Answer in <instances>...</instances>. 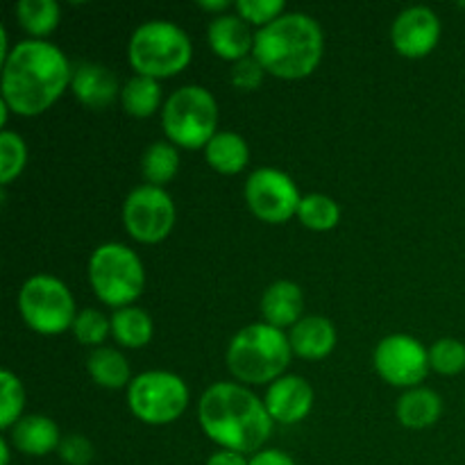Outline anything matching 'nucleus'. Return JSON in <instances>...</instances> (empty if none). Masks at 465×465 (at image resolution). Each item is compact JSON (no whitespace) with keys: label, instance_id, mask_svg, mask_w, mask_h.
<instances>
[{"label":"nucleus","instance_id":"obj_1","mask_svg":"<svg viewBox=\"0 0 465 465\" xmlns=\"http://www.w3.org/2000/svg\"><path fill=\"white\" fill-rule=\"evenodd\" d=\"M71 82V66L57 45L21 41L9 50L3 68V100L21 116L45 112Z\"/></svg>","mask_w":465,"mask_h":465},{"label":"nucleus","instance_id":"obj_2","mask_svg":"<svg viewBox=\"0 0 465 465\" xmlns=\"http://www.w3.org/2000/svg\"><path fill=\"white\" fill-rule=\"evenodd\" d=\"M200 425L213 443L232 452H257L272 431V418L266 404L236 384L209 386L200 400Z\"/></svg>","mask_w":465,"mask_h":465},{"label":"nucleus","instance_id":"obj_3","mask_svg":"<svg viewBox=\"0 0 465 465\" xmlns=\"http://www.w3.org/2000/svg\"><path fill=\"white\" fill-rule=\"evenodd\" d=\"M254 57L282 80L307 77L322 57L321 25L307 14H282L254 35Z\"/></svg>","mask_w":465,"mask_h":465},{"label":"nucleus","instance_id":"obj_4","mask_svg":"<svg viewBox=\"0 0 465 465\" xmlns=\"http://www.w3.org/2000/svg\"><path fill=\"white\" fill-rule=\"evenodd\" d=\"M291 361V341L268 322L248 325L232 339L227 366L232 375L248 384H266L277 380Z\"/></svg>","mask_w":465,"mask_h":465},{"label":"nucleus","instance_id":"obj_5","mask_svg":"<svg viewBox=\"0 0 465 465\" xmlns=\"http://www.w3.org/2000/svg\"><path fill=\"white\" fill-rule=\"evenodd\" d=\"M130 62L139 75L171 77L191 62V41L175 23H143L130 39Z\"/></svg>","mask_w":465,"mask_h":465},{"label":"nucleus","instance_id":"obj_6","mask_svg":"<svg viewBox=\"0 0 465 465\" xmlns=\"http://www.w3.org/2000/svg\"><path fill=\"white\" fill-rule=\"evenodd\" d=\"M89 282L104 304L127 307L143 291V263L127 245L104 243L91 254Z\"/></svg>","mask_w":465,"mask_h":465},{"label":"nucleus","instance_id":"obj_7","mask_svg":"<svg viewBox=\"0 0 465 465\" xmlns=\"http://www.w3.org/2000/svg\"><path fill=\"white\" fill-rule=\"evenodd\" d=\"M163 130L173 143L195 150L216 136L218 104L203 86H182L163 107Z\"/></svg>","mask_w":465,"mask_h":465},{"label":"nucleus","instance_id":"obj_8","mask_svg":"<svg viewBox=\"0 0 465 465\" xmlns=\"http://www.w3.org/2000/svg\"><path fill=\"white\" fill-rule=\"evenodd\" d=\"M27 325L39 334H62L75 322V302L66 286L50 275H35L18 295Z\"/></svg>","mask_w":465,"mask_h":465},{"label":"nucleus","instance_id":"obj_9","mask_svg":"<svg viewBox=\"0 0 465 465\" xmlns=\"http://www.w3.org/2000/svg\"><path fill=\"white\" fill-rule=\"evenodd\" d=\"M127 402L139 420L148 425H168L177 420L189 404V389L173 372H143L130 384Z\"/></svg>","mask_w":465,"mask_h":465},{"label":"nucleus","instance_id":"obj_10","mask_svg":"<svg viewBox=\"0 0 465 465\" xmlns=\"http://www.w3.org/2000/svg\"><path fill=\"white\" fill-rule=\"evenodd\" d=\"M123 223L141 243H159L166 239L175 223L173 200L162 186L143 184L127 195L123 204Z\"/></svg>","mask_w":465,"mask_h":465},{"label":"nucleus","instance_id":"obj_11","mask_svg":"<svg viewBox=\"0 0 465 465\" xmlns=\"http://www.w3.org/2000/svg\"><path fill=\"white\" fill-rule=\"evenodd\" d=\"M245 200L250 212L263 223H286L298 213L300 198L298 186L286 173L275 168H259L245 182Z\"/></svg>","mask_w":465,"mask_h":465},{"label":"nucleus","instance_id":"obj_12","mask_svg":"<svg viewBox=\"0 0 465 465\" xmlns=\"http://www.w3.org/2000/svg\"><path fill=\"white\" fill-rule=\"evenodd\" d=\"M375 368L389 384L416 386L430 371V352L407 334H393L375 350Z\"/></svg>","mask_w":465,"mask_h":465},{"label":"nucleus","instance_id":"obj_13","mask_svg":"<svg viewBox=\"0 0 465 465\" xmlns=\"http://www.w3.org/2000/svg\"><path fill=\"white\" fill-rule=\"evenodd\" d=\"M440 36L439 16L430 7H409L395 18L391 39H393L395 50L404 57H425L434 50Z\"/></svg>","mask_w":465,"mask_h":465},{"label":"nucleus","instance_id":"obj_14","mask_svg":"<svg viewBox=\"0 0 465 465\" xmlns=\"http://www.w3.org/2000/svg\"><path fill=\"white\" fill-rule=\"evenodd\" d=\"M263 404H266L272 420L284 422V425H295V422L307 418V413L312 411L313 391L309 381H304L302 377H280L268 389L266 402Z\"/></svg>","mask_w":465,"mask_h":465},{"label":"nucleus","instance_id":"obj_15","mask_svg":"<svg viewBox=\"0 0 465 465\" xmlns=\"http://www.w3.org/2000/svg\"><path fill=\"white\" fill-rule=\"evenodd\" d=\"M209 44L218 57L241 62L254 48V36L243 18L225 14V16L213 18L209 25Z\"/></svg>","mask_w":465,"mask_h":465},{"label":"nucleus","instance_id":"obj_16","mask_svg":"<svg viewBox=\"0 0 465 465\" xmlns=\"http://www.w3.org/2000/svg\"><path fill=\"white\" fill-rule=\"evenodd\" d=\"M73 91L91 109H103L116 98L118 80L100 64H80L73 73Z\"/></svg>","mask_w":465,"mask_h":465},{"label":"nucleus","instance_id":"obj_17","mask_svg":"<svg viewBox=\"0 0 465 465\" xmlns=\"http://www.w3.org/2000/svg\"><path fill=\"white\" fill-rule=\"evenodd\" d=\"M291 350L302 359H322L334 350L336 331L327 318L309 316L291 330Z\"/></svg>","mask_w":465,"mask_h":465},{"label":"nucleus","instance_id":"obj_18","mask_svg":"<svg viewBox=\"0 0 465 465\" xmlns=\"http://www.w3.org/2000/svg\"><path fill=\"white\" fill-rule=\"evenodd\" d=\"M12 443L18 452L27 457H45L59 448V430L50 418L45 416H27L14 425Z\"/></svg>","mask_w":465,"mask_h":465},{"label":"nucleus","instance_id":"obj_19","mask_svg":"<svg viewBox=\"0 0 465 465\" xmlns=\"http://www.w3.org/2000/svg\"><path fill=\"white\" fill-rule=\"evenodd\" d=\"M304 307V295L302 289L293 282H275L272 286H268L266 293H263L262 300V312L263 318H266L268 325L272 327H286L293 325V322H300V313H302Z\"/></svg>","mask_w":465,"mask_h":465},{"label":"nucleus","instance_id":"obj_20","mask_svg":"<svg viewBox=\"0 0 465 465\" xmlns=\"http://www.w3.org/2000/svg\"><path fill=\"white\" fill-rule=\"evenodd\" d=\"M248 159V143L243 141V136L234 134V132H218L207 143V162L218 173L234 175V173L243 171Z\"/></svg>","mask_w":465,"mask_h":465},{"label":"nucleus","instance_id":"obj_21","mask_svg":"<svg viewBox=\"0 0 465 465\" xmlns=\"http://www.w3.org/2000/svg\"><path fill=\"white\" fill-rule=\"evenodd\" d=\"M440 398L430 389H413L398 402V418L409 430H422L439 420Z\"/></svg>","mask_w":465,"mask_h":465},{"label":"nucleus","instance_id":"obj_22","mask_svg":"<svg viewBox=\"0 0 465 465\" xmlns=\"http://www.w3.org/2000/svg\"><path fill=\"white\" fill-rule=\"evenodd\" d=\"M114 339L127 348H143L153 339V321L143 309L125 307L112 316Z\"/></svg>","mask_w":465,"mask_h":465},{"label":"nucleus","instance_id":"obj_23","mask_svg":"<svg viewBox=\"0 0 465 465\" xmlns=\"http://www.w3.org/2000/svg\"><path fill=\"white\" fill-rule=\"evenodd\" d=\"M86 368H89V375L94 377L95 384L104 386V389H123L130 381V366L118 350H94L89 361H86Z\"/></svg>","mask_w":465,"mask_h":465},{"label":"nucleus","instance_id":"obj_24","mask_svg":"<svg viewBox=\"0 0 465 465\" xmlns=\"http://www.w3.org/2000/svg\"><path fill=\"white\" fill-rule=\"evenodd\" d=\"M121 98L127 114L145 118L150 114H154V109L162 103V86H159V82L154 77L136 75L123 86Z\"/></svg>","mask_w":465,"mask_h":465},{"label":"nucleus","instance_id":"obj_25","mask_svg":"<svg viewBox=\"0 0 465 465\" xmlns=\"http://www.w3.org/2000/svg\"><path fill=\"white\" fill-rule=\"evenodd\" d=\"M141 168H143V175L150 184L162 186L177 175V168H180V153H177L175 145L157 141V143H153L145 150Z\"/></svg>","mask_w":465,"mask_h":465},{"label":"nucleus","instance_id":"obj_26","mask_svg":"<svg viewBox=\"0 0 465 465\" xmlns=\"http://www.w3.org/2000/svg\"><path fill=\"white\" fill-rule=\"evenodd\" d=\"M18 23L35 36L50 35L59 23V5L54 0H21L16 5Z\"/></svg>","mask_w":465,"mask_h":465},{"label":"nucleus","instance_id":"obj_27","mask_svg":"<svg viewBox=\"0 0 465 465\" xmlns=\"http://www.w3.org/2000/svg\"><path fill=\"white\" fill-rule=\"evenodd\" d=\"M298 216L302 221V225H307L309 230H318V232H325L331 230V227L339 223L341 212H339V204L334 203L331 198L321 193H312V195H304L302 203L298 207Z\"/></svg>","mask_w":465,"mask_h":465},{"label":"nucleus","instance_id":"obj_28","mask_svg":"<svg viewBox=\"0 0 465 465\" xmlns=\"http://www.w3.org/2000/svg\"><path fill=\"white\" fill-rule=\"evenodd\" d=\"M27 150L16 132L5 130L0 134V182L9 184L25 168Z\"/></svg>","mask_w":465,"mask_h":465},{"label":"nucleus","instance_id":"obj_29","mask_svg":"<svg viewBox=\"0 0 465 465\" xmlns=\"http://www.w3.org/2000/svg\"><path fill=\"white\" fill-rule=\"evenodd\" d=\"M0 391H3L0 427H3V430H9V427L18 422V416H21L23 411V404H25V393H23L21 381H18L9 371L0 372Z\"/></svg>","mask_w":465,"mask_h":465},{"label":"nucleus","instance_id":"obj_30","mask_svg":"<svg viewBox=\"0 0 465 465\" xmlns=\"http://www.w3.org/2000/svg\"><path fill=\"white\" fill-rule=\"evenodd\" d=\"M430 366L440 375H457L465 368V345L454 339H443L431 345Z\"/></svg>","mask_w":465,"mask_h":465},{"label":"nucleus","instance_id":"obj_31","mask_svg":"<svg viewBox=\"0 0 465 465\" xmlns=\"http://www.w3.org/2000/svg\"><path fill=\"white\" fill-rule=\"evenodd\" d=\"M109 327H112V322L95 309H84V312L77 313L75 322H73V331L82 345H100L107 339Z\"/></svg>","mask_w":465,"mask_h":465},{"label":"nucleus","instance_id":"obj_32","mask_svg":"<svg viewBox=\"0 0 465 465\" xmlns=\"http://www.w3.org/2000/svg\"><path fill=\"white\" fill-rule=\"evenodd\" d=\"M236 12L245 21L266 27L284 12V0H239L236 3Z\"/></svg>","mask_w":465,"mask_h":465},{"label":"nucleus","instance_id":"obj_33","mask_svg":"<svg viewBox=\"0 0 465 465\" xmlns=\"http://www.w3.org/2000/svg\"><path fill=\"white\" fill-rule=\"evenodd\" d=\"M266 68L259 64L257 57H245L232 68V84L241 91H252L262 84Z\"/></svg>","mask_w":465,"mask_h":465},{"label":"nucleus","instance_id":"obj_34","mask_svg":"<svg viewBox=\"0 0 465 465\" xmlns=\"http://www.w3.org/2000/svg\"><path fill=\"white\" fill-rule=\"evenodd\" d=\"M59 457L68 465H89L94 459V445L80 434H71L59 443Z\"/></svg>","mask_w":465,"mask_h":465},{"label":"nucleus","instance_id":"obj_35","mask_svg":"<svg viewBox=\"0 0 465 465\" xmlns=\"http://www.w3.org/2000/svg\"><path fill=\"white\" fill-rule=\"evenodd\" d=\"M250 465H295V461L282 450H263L250 459Z\"/></svg>","mask_w":465,"mask_h":465},{"label":"nucleus","instance_id":"obj_36","mask_svg":"<svg viewBox=\"0 0 465 465\" xmlns=\"http://www.w3.org/2000/svg\"><path fill=\"white\" fill-rule=\"evenodd\" d=\"M207 465H250V461H245L243 454L232 452V450H218L216 454L209 457Z\"/></svg>","mask_w":465,"mask_h":465},{"label":"nucleus","instance_id":"obj_37","mask_svg":"<svg viewBox=\"0 0 465 465\" xmlns=\"http://www.w3.org/2000/svg\"><path fill=\"white\" fill-rule=\"evenodd\" d=\"M200 7L203 9H212V12H221V9H227L230 7V0H212V3H207V0H200Z\"/></svg>","mask_w":465,"mask_h":465},{"label":"nucleus","instance_id":"obj_38","mask_svg":"<svg viewBox=\"0 0 465 465\" xmlns=\"http://www.w3.org/2000/svg\"><path fill=\"white\" fill-rule=\"evenodd\" d=\"M0 465H9V445H7V440H0Z\"/></svg>","mask_w":465,"mask_h":465},{"label":"nucleus","instance_id":"obj_39","mask_svg":"<svg viewBox=\"0 0 465 465\" xmlns=\"http://www.w3.org/2000/svg\"><path fill=\"white\" fill-rule=\"evenodd\" d=\"M461 7H463V9H465V3H461Z\"/></svg>","mask_w":465,"mask_h":465}]
</instances>
